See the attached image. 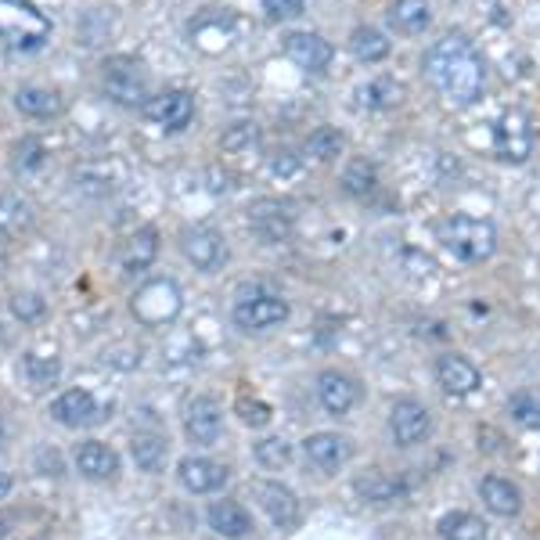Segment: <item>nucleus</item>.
Returning <instances> with one entry per match:
<instances>
[{
	"instance_id": "obj_1",
	"label": "nucleus",
	"mask_w": 540,
	"mask_h": 540,
	"mask_svg": "<svg viewBox=\"0 0 540 540\" xmlns=\"http://www.w3.org/2000/svg\"><path fill=\"white\" fill-rule=\"evenodd\" d=\"M425 72H429L432 87L454 105H472L483 98L486 65L476 44L461 33H450L425 51Z\"/></svg>"
},
{
	"instance_id": "obj_42",
	"label": "nucleus",
	"mask_w": 540,
	"mask_h": 540,
	"mask_svg": "<svg viewBox=\"0 0 540 540\" xmlns=\"http://www.w3.org/2000/svg\"><path fill=\"white\" fill-rule=\"evenodd\" d=\"M306 8V0H263V11H267L274 22H281V18H299Z\"/></svg>"
},
{
	"instance_id": "obj_3",
	"label": "nucleus",
	"mask_w": 540,
	"mask_h": 540,
	"mask_svg": "<svg viewBox=\"0 0 540 540\" xmlns=\"http://www.w3.org/2000/svg\"><path fill=\"white\" fill-rule=\"evenodd\" d=\"M51 36V18L29 0H0V40L11 51H36Z\"/></svg>"
},
{
	"instance_id": "obj_28",
	"label": "nucleus",
	"mask_w": 540,
	"mask_h": 540,
	"mask_svg": "<svg viewBox=\"0 0 540 540\" xmlns=\"http://www.w3.org/2000/svg\"><path fill=\"white\" fill-rule=\"evenodd\" d=\"M436 530H440L443 540H490L486 522L472 512H447Z\"/></svg>"
},
{
	"instance_id": "obj_43",
	"label": "nucleus",
	"mask_w": 540,
	"mask_h": 540,
	"mask_svg": "<svg viewBox=\"0 0 540 540\" xmlns=\"http://www.w3.org/2000/svg\"><path fill=\"white\" fill-rule=\"evenodd\" d=\"M270 170L281 173V177H285V173H296L299 170V159L292 152H278L274 159H270Z\"/></svg>"
},
{
	"instance_id": "obj_44",
	"label": "nucleus",
	"mask_w": 540,
	"mask_h": 540,
	"mask_svg": "<svg viewBox=\"0 0 540 540\" xmlns=\"http://www.w3.org/2000/svg\"><path fill=\"white\" fill-rule=\"evenodd\" d=\"M11 486H15V479H11V472H0V501L11 494Z\"/></svg>"
},
{
	"instance_id": "obj_26",
	"label": "nucleus",
	"mask_w": 540,
	"mask_h": 540,
	"mask_svg": "<svg viewBox=\"0 0 540 540\" xmlns=\"http://www.w3.org/2000/svg\"><path fill=\"white\" fill-rule=\"evenodd\" d=\"M130 454H134L141 472H162L166 458H170V443L162 440V436H155V432H137L134 440H130Z\"/></svg>"
},
{
	"instance_id": "obj_13",
	"label": "nucleus",
	"mask_w": 540,
	"mask_h": 540,
	"mask_svg": "<svg viewBox=\"0 0 540 540\" xmlns=\"http://www.w3.org/2000/svg\"><path fill=\"white\" fill-rule=\"evenodd\" d=\"M180 252H184L198 270H220L227 263L224 234L213 231V227H188V231L180 234Z\"/></svg>"
},
{
	"instance_id": "obj_8",
	"label": "nucleus",
	"mask_w": 540,
	"mask_h": 540,
	"mask_svg": "<svg viewBox=\"0 0 540 540\" xmlns=\"http://www.w3.org/2000/svg\"><path fill=\"white\" fill-rule=\"evenodd\" d=\"M494 152L501 162H526L533 155V126L519 108H508L494 126Z\"/></svg>"
},
{
	"instance_id": "obj_4",
	"label": "nucleus",
	"mask_w": 540,
	"mask_h": 540,
	"mask_svg": "<svg viewBox=\"0 0 540 540\" xmlns=\"http://www.w3.org/2000/svg\"><path fill=\"white\" fill-rule=\"evenodd\" d=\"M101 83H105V94L116 105L123 108H144V101L152 98L148 94V69H144L137 58H130V54H112V58H105V65H101Z\"/></svg>"
},
{
	"instance_id": "obj_46",
	"label": "nucleus",
	"mask_w": 540,
	"mask_h": 540,
	"mask_svg": "<svg viewBox=\"0 0 540 540\" xmlns=\"http://www.w3.org/2000/svg\"><path fill=\"white\" fill-rule=\"evenodd\" d=\"M4 270H8V256L0 252V278H4Z\"/></svg>"
},
{
	"instance_id": "obj_17",
	"label": "nucleus",
	"mask_w": 540,
	"mask_h": 540,
	"mask_svg": "<svg viewBox=\"0 0 540 540\" xmlns=\"http://www.w3.org/2000/svg\"><path fill=\"white\" fill-rule=\"evenodd\" d=\"M72 465H76V472H80L83 479L101 483V479H116L119 454L101 440H83V443H76V450H72Z\"/></svg>"
},
{
	"instance_id": "obj_36",
	"label": "nucleus",
	"mask_w": 540,
	"mask_h": 540,
	"mask_svg": "<svg viewBox=\"0 0 540 540\" xmlns=\"http://www.w3.org/2000/svg\"><path fill=\"white\" fill-rule=\"evenodd\" d=\"M220 144H224V152H252V148L260 144V126L256 123L227 126L224 137H220Z\"/></svg>"
},
{
	"instance_id": "obj_11",
	"label": "nucleus",
	"mask_w": 540,
	"mask_h": 540,
	"mask_svg": "<svg viewBox=\"0 0 540 540\" xmlns=\"http://www.w3.org/2000/svg\"><path fill=\"white\" fill-rule=\"evenodd\" d=\"M389 432H393L396 447H418L429 440L432 432V414L418 400H396L389 411Z\"/></svg>"
},
{
	"instance_id": "obj_33",
	"label": "nucleus",
	"mask_w": 540,
	"mask_h": 540,
	"mask_svg": "<svg viewBox=\"0 0 540 540\" xmlns=\"http://www.w3.org/2000/svg\"><path fill=\"white\" fill-rule=\"evenodd\" d=\"M22 375L29 378V386L33 389H44V386H54L58 382V375H62V360L54 357H44V353H29L26 360H22Z\"/></svg>"
},
{
	"instance_id": "obj_21",
	"label": "nucleus",
	"mask_w": 540,
	"mask_h": 540,
	"mask_svg": "<svg viewBox=\"0 0 540 540\" xmlns=\"http://www.w3.org/2000/svg\"><path fill=\"white\" fill-rule=\"evenodd\" d=\"M191 36H195V44L206 54L224 51L234 40V18L224 15V11H206L198 22H191Z\"/></svg>"
},
{
	"instance_id": "obj_18",
	"label": "nucleus",
	"mask_w": 540,
	"mask_h": 540,
	"mask_svg": "<svg viewBox=\"0 0 540 540\" xmlns=\"http://www.w3.org/2000/svg\"><path fill=\"white\" fill-rule=\"evenodd\" d=\"M317 400L328 414L342 418V414H350L360 400V386L353 382L350 375H342V371H321L317 375Z\"/></svg>"
},
{
	"instance_id": "obj_6",
	"label": "nucleus",
	"mask_w": 540,
	"mask_h": 540,
	"mask_svg": "<svg viewBox=\"0 0 540 540\" xmlns=\"http://www.w3.org/2000/svg\"><path fill=\"white\" fill-rule=\"evenodd\" d=\"M245 216H249V231L256 234L263 245L288 242V238H292V227H296L292 209H288L285 202H278V198H256V202L245 209Z\"/></svg>"
},
{
	"instance_id": "obj_2",
	"label": "nucleus",
	"mask_w": 540,
	"mask_h": 540,
	"mask_svg": "<svg viewBox=\"0 0 540 540\" xmlns=\"http://www.w3.org/2000/svg\"><path fill=\"white\" fill-rule=\"evenodd\" d=\"M440 242L454 260L483 263L494 256L497 231L490 220H479V216H468V213H454L440 224Z\"/></svg>"
},
{
	"instance_id": "obj_25",
	"label": "nucleus",
	"mask_w": 540,
	"mask_h": 540,
	"mask_svg": "<svg viewBox=\"0 0 540 540\" xmlns=\"http://www.w3.org/2000/svg\"><path fill=\"white\" fill-rule=\"evenodd\" d=\"M155 256H159V231L155 227H141L123 245V270H130V274L148 270L155 263Z\"/></svg>"
},
{
	"instance_id": "obj_9",
	"label": "nucleus",
	"mask_w": 540,
	"mask_h": 540,
	"mask_svg": "<svg viewBox=\"0 0 540 540\" xmlns=\"http://www.w3.org/2000/svg\"><path fill=\"white\" fill-rule=\"evenodd\" d=\"M252 497L260 501V508L267 512V519L278 526V530H292L303 519V504L299 497L288 490L285 483H274V479H256L252 483Z\"/></svg>"
},
{
	"instance_id": "obj_16",
	"label": "nucleus",
	"mask_w": 540,
	"mask_h": 540,
	"mask_svg": "<svg viewBox=\"0 0 540 540\" xmlns=\"http://www.w3.org/2000/svg\"><path fill=\"white\" fill-rule=\"evenodd\" d=\"M303 454L306 461L314 468H321V472H339V468L353 458V447L339 432H314V436L303 440Z\"/></svg>"
},
{
	"instance_id": "obj_30",
	"label": "nucleus",
	"mask_w": 540,
	"mask_h": 540,
	"mask_svg": "<svg viewBox=\"0 0 540 540\" xmlns=\"http://www.w3.org/2000/svg\"><path fill=\"white\" fill-rule=\"evenodd\" d=\"M378 184V170H375V162L368 159H353L346 162V170H342V191L353 198H368L371 191H375Z\"/></svg>"
},
{
	"instance_id": "obj_40",
	"label": "nucleus",
	"mask_w": 540,
	"mask_h": 540,
	"mask_svg": "<svg viewBox=\"0 0 540 540\" xmlns=\"http://www.w3.org/2000/svg\"><path fill=\"white\" fill-rule=\"evenodd\" d=\"M11 314L18 317V321H40V317L47 314V303L40 296H36V292H15V296H11Z\"/></svg>"
},
{
	"instance_id": "obj_32",
	"label": "nucleus",
	"mask_w": 540,
	"mask_h": 540,
	"mask_svg": "<svg viewBox=\"0 0 540 540\" xmlns=\"http://www.w3.org/2000/svg\"><path fill=\"white\" fill-rule=\"evenodd\" d=\"M400 98H404V87H400L396 80H389V76H382V80H371V83H364V87H357V101L364 108H393Z\"/></svg>"
},
{
	"instance_id": "obj_29",
	"label": "nucleus",
	"mask_w": 540,
	"mask_h": 540,
	"mask_svg": "<svg viewBox=\"0 0 540 540\" xmlns=\"http://www.w3.org/2000/svg\"><path fill=\"white\" fill-rule=\"evenodd\" d=\"M29 224H33V206H29L22 195H0V234H8V238H15V234L29 231Z\"/></svg>"
},
{
	"instance_id": "obj_22",
	"label": "nucleus",
	"mask_w": 540,
	"mask_h": 540,
	"mask_svg": "<svg viewBox=\"0 0 540 540\" xmlns=\"http://www.w3.org/2000/svg\"><path fill=\"white\" fill-rule=\"evenodd\" d=\"M206 519H209V530H216L220 537H227V540H242V537H249V533H252L249 512H245L238 501H213V504H209Z\"/></svg>"
},
{
	"instance_id": "obj_5",
	"label": "nucleus",
	"mask_w": 540,
	"mask_h": 540,
	"mask_svg": "<svg viewBox=\"0 0 540 540\" xmlns=\"http://www.w3.org/2000/svg\"><path fill=\"white\" fill-rule=\"evenodd\" d=\"M180 306H184V296H180L177 281L152 278L134 292V299H130V314H134L144 328H162V324L177 321Z\"/></svg>"
},
{
	"instance_id": "obj_34",
	"label": "nucleus",
	"mask_w": 540,
	"mask_h": 540,
	"mask_svg": "<svg viewBox=\"0 0 540 540\" xmlns=\"http://www.w3.org/2000/svg\"><path fill=\"white\" fill-rule=\"evenodd\" d=\"M342 144L346 141H342V134L335 126H317L314 134L306 137V155L317 162H332L342 155Z\"/></svg>"
},
{
	"instance_id": "obj_39",
	"label": "nucleus",
	"mask_w": 540,
	"mask_h": 540,
	"mask_svg": "<svg viewBox=\"0 0 540 540\" xmlns=\"http://www.w3.org/2000/svg\"><path fill=\"white\" fill-rule=\"evenodd\" d=\"M288 458H292V447L281 436H267V440L256 443V461L263 468H285Z\"/></svg>"
},
{
	"instance_id": "obj_41",
	"label": "nucleus",
	"mask_w": 540,
	"mask_h": 540,
	"mask_svg": "<svg viewBox=\"0 0 540 540\" xmlns=\"http://www.w3.org/2000/svg\"><path fill=\"white\" fill-rule=\"evenodd\" d=\"M238 414H242V422L252 425V429H263L270 422V407L263 400H249V396L238 400Z\"/></svg>"
},
{
	"instance_id": "obj_27",
	"label": "nucleus",
	"mask_w": 540,
	"mask_h": 540,
	"mask_svg": "<svg viewBox=\"0 0 540 540\" xmlns=\"http://www.w3.org/2000/svg\"><path fill=\"white\" fill-rule=\"evenodd\" d=\"M15 108L29 119H51L62 112V98L47 87H22L15 94Z\"/></svg>"
},
{
	"instance_id": "obj_15",
	"label": "nucleus",
	"mask_w": 540,
	"mask_h": 540,
	"mask_svg": "<svg viewBox=\"0 0 540 540\" xmlns=\"http://www.w3.org/2000/svg\"><path fill=\"white\" fill-rule=\"evenodd\" d=\"M285 54L288 62H296L306 72H324L332 65L335 47L324 40L321 33H288L285 36Z\"/></svg>"
},
{
	"instance_id": "obj_10",
	"label": "nucleus",
	"mask_w": 540,
	"mask_h": 540,
	"mask_svg": "<svg viewBox=\"0 0 540 540\" xmlns=\"http://www.w3.org/2000/svg\"><path fill=\"white\" fill-rule=\"evenodd\" d=\"M105 414H108V407H101L90 389H65V393L51 404V418L58 425H65V429L101 425L105 422Z\"/></svg>"
},
{
	"instance_id": "obj_47",
	"label": "nucleus",
	"mask_w": 540,
	"mask_h": 540,
	"mask_svg": "<svg viewBox=\"0 0 540 540\" xmlns=\"http://www.w3.org/2000/svg\"><path fill=\"white\" fill-rule=\"evenodd\" d=\"M0 436H4V422H0Z\"/></svg>"
},
{
	"instance_id": "obj_19",
	"label": "nucleus",
	"mask_w": 540,
	"mask_h": 540,
	"mask_svg": "<svg viewBox=\"0 0 540 540\" xmlns=\"http://www.w3.org/2000/svg\"><path fill=\"white\" fill-rule=\"evenodd\" d=\"M227 465H220V461L213 458H184L177 465V479L184 490H191V494H216L220 486L227 483Z\"/></svg>"
},
{
	"instance_id": "obj_45",
	"label": "nucleus",
	"mask_w": 540,
	"mask_h": 540,
	"mask_svg": "<svg viewBox=\"0 0 540 540\" xmlns=\"http://www.w3.org/2000/svg\"><path fill=\"white\" fill-rule=\"evenodd\" d=\"M11 526H15V519H11L8 512H0V540L8 537V533H11Z\"/></svg>"
},
{
	"instance_id": "obj_12",
	"label": "nucleus",
	"mask_w": 540,
	"mask_h": 540,
	"mask_svg": "<svg viewBox=\"0 0 540 540\" xmlns=\"http://www.w3.org/2000/svg\"><path fill=\"white\" fill-rule=\"evenodd\" d=\"M184 432H188V440L198 443V447H213L220 440V432H224V411L216 404L213 396H195L188 400L184 407Z\"/></svg>"
},
{
	"instance_id": "obj_14",
	"label": "nucleus",
	"mask_w": 540,
	"mask_h": 540,
	"mask_svg": "<svg viewBox=\"0 0 540 540\" xmlns=\"http://www.w3.org/2000/svg\"><path fill=\"white\" fill-rule=\"evenodd\" d=\"M141 112L152 123H159L162 130H184L195 119V98L188 90H162V94L144 101Z\"/></svg>"
},
{
	"instance_id": "obj_7",
	"label": "nucleus",
	"mask_w": 540,
	"mask_h": 540,
	"mask_svg": "<svg viewBox=\"0 0 540 540\" xmlns=\"http://www.w3.org/2000/svg\"><path fill=\"white\" fill-rule=\"evenodd\" d=\"M231 317L242 332H267V328H278L281 321H288V303L278 292H252L234 303Z\"/></svg>"
},
{
	"instance_id": "obj_31",
	"label": "nucleus",
	"mask_w": 540,
	"mask_h": 540,
	"mask_svg": "<svg viewBox=\"0 0 540 540\" xmlns=\"http://www.w3.org/2000/svg\"><path fill=\"white\" fill-rule=\"evenodd\" d=\"M350 51L357 54V62L375 65L389 54V40H386V33H378V29L360 26V29H353V36H350Z\"/></svg>"
},
{
	"instance_id": "obj_20",
	"label": "nucleus",
	"mask_w": 540,
	"mask_h": 540,
	"mask_svg": "<svg viewBox=\"0 0 540 540\" xmlns=\"http://www.w3.org/2000/svg\"><path fill=\"white\" fill-rule=\"evenodd\" d=\"M436 382H440L447 393L468 396V393H476L483 378H479V368L468 357H461V353H443V357L436 360Z\"/></svg>"
},
{
	"instance_id": "obj_35",
	"label": "nucleus",
	"mask_w": 540,
	"mask_h": 540,
	"mask_svg": "<svg viewBox=\"0 0 540 540\" xmlns=\"http://www.w3.org/2000/svg\"><path fill=\"white\" fill-rule=\"evenodd\" d=\"M357 494L368 497V501H375V504H389V501L400 497V483L389 479V476H382V472H371V476L357 479Z\"/></svg>"
},
{
	"instance_id": "obj_37",
	"label": "nucleus",
	"mask_w": 540,
	"mask_h": 540,
	"mask_svg": "<svg viewBox=\"0 0 540 540\" xmlns=\"http://www.w3.org/2000/svg\"><path fill=\"white\" fill-rule=\"evenodd\" d=\"M44 155H47V148H44V141L40 137H22V141L11 148V166L15 170H36L40 162H44Z\"/></svg>"
},
{
	"instance_id": "obj_38",
	"label": "nucleus",
	"mask_w": 540,
	"mask_h": 540,
	"mask_svg": "<svg viewBox=\"0 0 540 540\" xmlns=\"http://www.w3.org/2000/svg\"><path fill=\"white\" fill-rule=\"evenodd\" d=\"M508 414L526 429H540V396L537 393H515L508 400Z\"/></svg>"
},
{
	"instance_id": "obj_23",
	"label": "nucleus",
	"mask_w": 540,
	"mask_h": 540,
	"mask_svg": "<svg viewBox=\"0 0 540 540\" xmlns=\"http://www.w3.org/2000/svg\"><path fill=\"white\" fill-rule=\"evenodd\" d=\"M479 497H483L486 508L494 515H501V519H512V515H519V508H522L519 486H515L512 479H501V476H486L483 483H479Z\"/></svg>"
},
{
	"instance_id": "obj_24",
	"label": "nucleus",
	"mask_w": 540,
	"mask_h": 540,
	"mask_svg": "<svg viewBox=\"0 0 540 540\" xmlns=\"http://www.w3.org/2000/svg\"><path fill=\"white\" fill-rule=\"evenodd\" d=\"M386 22L393 33L400 36H418L429 29L432 15H429V4L425 0H393L386 11Z\"/></svg>"
}]
</instances>
